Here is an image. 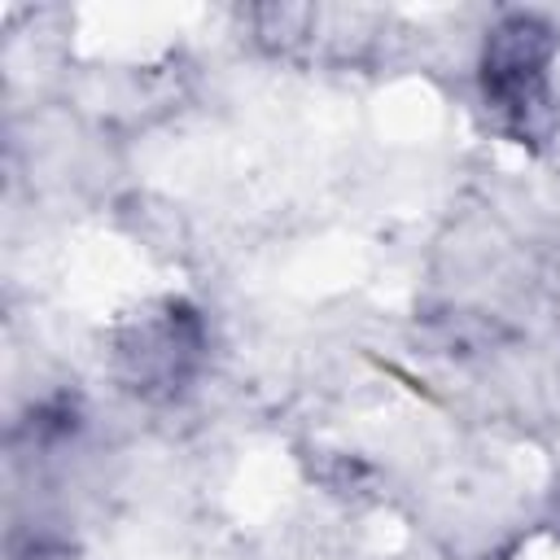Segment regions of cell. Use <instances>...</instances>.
<instances>
[{
  "mask_svg": "<svg viewBox=\"0 0 560 560\" xmlns=\"http://www.w3.org/2000/svg\"><path fill=\"white\" fill-rule=\"evenodd\" d=\"M184 319L166 315L158 324H144L140 337L122 350V359L131 363V381H175L184 359L192 354V341H184Z\"/></svg>",
  "mask_w": 560,
  "mask_h": 560,
  "instance_id": "cell-2",
  "label": "cell"
},
{
  "mask_svg": "<svg viewBox=\"0 0 560 560\" xmlns=\"http://www.w3.org/2000/svg\"><path fill=\"white\" fill-rule=\"evenodd\" d=\"M547 61H551V31L538 18L499 22L486 39V66H481L490 101L516 122H529V114L542 105Z\"/></svg>",
  "mask_w": 560,
  "mask_h": 560,
  "instance_id": "cell-1",
  "label": "cell"
}]
</instances>
